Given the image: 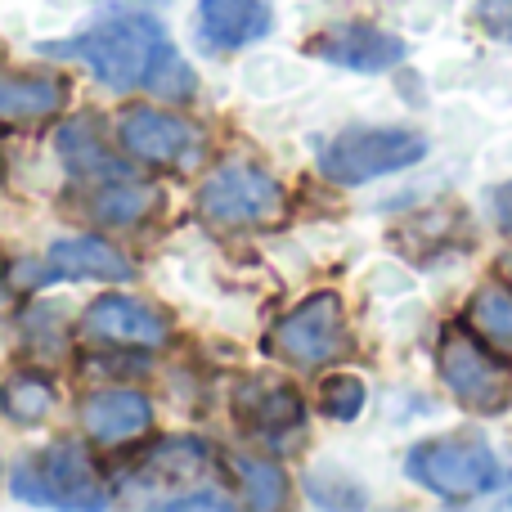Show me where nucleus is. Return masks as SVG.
I'll return each instance as SVG.
<instances>
[{
    "label": "nucleus",
    "instance_id": "obj_15",
    "mask_svg": "<svg viewBox=\"0 0 512 512\" xmlns=\"http://www.w3.org/2000/svg\"><path fill=\"white\" fill-rule=\"evenodd\" d=\"M234 405H239L243 423H248L252 432L270 436V441H279L283 432H297L301 418H306V414H301L297 391L274 387V382H248V387H239Z\"/></svg>",
    "mask_w": 512,
    "mask_h": 512
},
{
    "label": "nucleus",
    "instance_id": "obj_25",
    "mask_svg": "<svg viewBox=\"0 0 512 512\" xmlns=\"http://www.w3.org/2000/svg\"><path fill=\"white\" fill-rule=\"evenodd\" d=\"M0 167H5V158H0Z\"/></svg>",
    "mask_w": 512,
    "mask_h": 512
},
{
    "label": "nucleus",
    "instance_id": "obj_14",
    "mask_svg": "<svg viewBox=\"0 0 512 512\" xmlns=\"http://www.w3.org/2000/svg\"><path fill=\"white\" fill-rule=\"evenodd\" d=\"M203 41L216 50H239L270 32V5L265 0H203Z\"/></svg>",
    "mask_w": 512,
    "mask_h": 512
},
{
    "label": "nucleus",
    "instance_id": "obj_16",
    "mask_svg": "<svg viewBox=\"0 0 512 512\" xmlns=\"http://www.w3.org/2000/svg\"><path fill=\"white\" fill-rule=\"evenodd\" d=\"M212 468V450H207L203 441H189V436H180V441H162L158 450L149 454V463H144V472H149L153 481H162V486H185V481H198L203 472Z\"/></svg>",
    "mask_w": 512,
    "mask_h": 512
},
{
    "label": "nucleus",
    "instance_id": "obj_12",
    "mask_svg": "<svg viewBox=\"0 0 512 512\" xmlns=\"http://www.w3.org/2000/svg\"><path fill=\"white\" fill-rule=\"evenodd\" d=\"M68 99L59 77L41 72H0V126H32L54 117Z\"/></svg>",
    "mask_w": 512,
    "mask_h": 512
},
{
    "label": "nucleus",
    "instance_id": "obj_5",
    "mask_svg": "<svg viewBox=\"0 0 512 512\" xmlns=\"http://www.w3.org/2000/svg\"><path fill=\"white\" fill-rule=\"evenodd\" d=\"M14 495L27 499V504H50V508H104L108 504L90 459L81 450H72V445H54V450L36 454L32 463H23L14 472Z\"/></svg>",
    "mask_w": 512,
    "mask_h": 512
},
{
    "label": "nucleus",
    "instance_id": "obj_10",
    "mask_svg": "<svg viewBox=\"0 0 512 512\" xmlns=\"http://www.w3.org/2000/svg\"><path fill=\"white\" fill-rule=\"evenodd\" d=\"M86 333L99 342H122V346H162L167 342V319L149 310L144 301L131 297H99L86 310Z\"/></svg>",
    "mask_w": 512,
    "mask_h": 512
},
{
    "label": "nucleus",
    "instance_id": "obj_13",
    "mask_svg": "<svg viewBox=\"0 0 512 512\" xmlns=\"http://www.w3.org/2000/svg\"><path fill=\"white\" fill-rule=\"evenodd\" d=\"M41 279H108L126 283L131 279V261L104 239H63L45 256Z\"/></svg>",
    "mask_w": 512,
    "mask_h": 512
},
{
    "label": "nucleus",
    "instance_id": "obj_19",
    "mask_svg": "<svg viewBox=\"0 0 512 512\" xmlns=\"http://www.w3.org/2000/svg\"><path fill=\"white\" fill-rule=\"evenodd\" d=\"M0 409H5L14 423H41L54 409V391L45 378L36 373H14V378L0 387Z\"/></svg>",
    "mask_w": 512,
    "mask_h": 512
},
{
    "label": "nucleus",
    "instance_id": "obj_18",
    "mask_svg": "<svg viewBox=\"0 0 512 512\" xmlns=\"http://www.w3.org/2000/svg\"><path fill=\"white\" fill-rule=\"evenodd\" d=\"M59 149H63V158H68V167L77 171V176H90V180H99V185H108V180H126L122 162H113L104 149H99L95 135L86 131V122L68 126L63 140H59Z\"/></svg>",
    "mask_w": 512,
    "mask_h": 512
},
{
    "label": "nucleus",
    "instance_id": "obj_2",
    "mask_svg": "<svg viewBox=\"0 0 512 512\" xmlns=\"http://www.w3.org/2000/svg\"><path fill=\"white\" fill-rule=\"evenodd\" d=\"M270 351L297 369H324V364L342 360L351 351V337H346V315L337 292H315L292 315H283L270 333Z\"/></svg>",
    "mask_w": 512,
    "mask_h": 512
},
{
    "label": "nucleus",
    "instance_id": "obj_11",
    "mask_svg": "<svg viewBox=\"0 0 512 512\" xmlns=\"http://www.w3.org/2000/svg\"><path fill=\"white\" fill-rule=\"evenodd\" d=\"M81 423H86L90 441L99 445H122L149 432L153 409L140 391H99L81 405Z\"/></svg>",
    "mask_w": 512,
    "mask_h": 512
},
{
    "label": "nucleus",
    "instance_id": "obj_20",
    "mask_svg": "<svg viewBox=\"0 0 512 512\" xmlns=\"http://www.w3.org/2000/svg\"><path fill=\"white\" fill-rule=\"evenodd\" d=\"M472 324L490 346L512 355V292L504 288H481L472 297Z\"/></svg>",
    "mask_w": 512,
    "mask_h": 512
},
{
    "label": "nucleus",
    "instance_id": "obj_3",
    "mask_svg": "<svg viewBox=\"0 0 512 512\" xmlns=\"http://www.w3.org/2000/svg\"><path fill=\"white\" fill-rule=\"evenodd\" d=\"M409 477L441 499H477L499 486V463L477 441H427L409 454Z\"/></svg>",
    "mask_w": 512,
    "mask_h": 512
},
{
    "label": "nucleus",
    "instance_id": "obj_1",
    "mask_svg": "<svg viewBox=\"0 0 512 512\" xmlns=\"http://www.w3.org/2000/svg\"><path fill=\"white\" fill-rule=\"evenodd\" d=\"M68 50L77 59H86L90 72L99 81H108L113 90H135V86H149L153 63L167 50V36H162V27L153 18L113 14L90 27L86 36H77Z\"/></svg>",
    "mask_w": 512,
    "mask_h": 512
},
{
    "label": "nucleus",
    "instance_id": "obj_4",
    "mask_svg": "<svg viewBox=\"0 0 512 512\" xmlns=\"http://www.w3.org/2000/svg\"><path fill=\"white\" fill-rule=\"evenodd\" d=\"M427 153V140L414 131H346L324 149L319 167L337 185H364V180L391 176L400 167H414Z\"/></svg>",
    "mask_w": 512,
    "mask_h": 512
},
{
    "label": "nucleus",
    "instance_id": "obj_6",
    "mask_svg": "<svg viewBox=\"0 0 512 512\" xmlns=\"http://www.w3.org/2000/svg\"><path fill=\"white\" fill-rule=\"evenodd\" d=\"M288 212V198L265 171L256 167H225L203 185V216L221 230L243 225H274Z\"/></svg>",
    "mask_w": 512,
    "mask_h": 512
},
{
    "label": "nucleus",
    "instance_id": "obj_7",
    "mask_svg": "<svg viewBox=\"0 0 512 512\" xmlns=\"http://www.w3.org/2000/svg\"><path fill=\"white\" fill-rule=\"evenodd\" d=\"M441 378L477 414H499L512 405V373L459 328L441 337Z\"/></svg>",
    "mask_w": 512,
    "mask_h": 512
},
{
    "label": "nucleus",
    "instance_id": "obj_22",
    "mask_svg": "<svg viewBox=\"0 0 512 512\" xmlns=\"http://www.w3.org/2000/svg\"><path fill=\"white\" fill-rule=\"evenodd\" d=\"M319 405H324L328 418H337V423H351V418L364 409V382L360 378H328Z\"/></svg>",
    "mask_w": 512,
    "mask_h": 512
},
{
    "label": "nucleus",
    "instance_id": "obj_9",
    "mask_svg": "<svg viewBox=\"0 0 512 512\" xmlns=\"http://www.w3.org/2000/svg\"><path fill=\"white\" fill-rule=\"evenodd\" d=\"M310 54L337 63V68H355V72H387L405 59V41L391 32H378L369 23H351L337 27V32H324L310 41Z\"/></svg>",
    "mask_w": 512,
    "mask_h": 512
},
{
    "label": "nucleus",
    "instance_id": "obj_17",
    "mask_svg": "<svg viewBox=\"0 0 512 512\" xmlns=\"http://www.w3.org/2000/svg\"><path fill=\"white\" fill-rule=\"evenodd\" d=\"M153 207H158V189L135 185V180L126 176V180H108V185H99L90 212L108 225H131V221H140V216H149Z\"/></svg>",
    "mask_w": 512,
    "mask_h": 512
},
{
    "label": "nucleus",
    "instance_id": "obj_24",
    "mask_svg": "<svg viewBox=\"0 0 512 512\" xmlns=\"http://www.w3.org/2000/svg\"><path fill=\"white\" fill-rule=\"evenodd\" d=\"M499 221H504V230H512V185L499 189Z\"/></svg>",
    "mask_w": 512,
    "mask_h": 512
},
{
    "label": "nucleus",
    "instance_id": "obj_21",
    "mask_svg": "<svg viewBox=\"0 0 512 512\" xmlns=\"http://www.w3.org/2000/svg\"><path fill=\"white\" fill-rule=\"evenodd\" d=\"M234 468H239L243 486H248V504L252 508H279L283 504V490H288V481H283V472L274 468V463L265 459H234Z\"/></svg>",
    "mask_w": 512,
    "mask_h": 512
},
{
    "label": "nucleus",
    "instance_id": "obj_23",
    "mask_svg": "<svg viewBox=\"0 0 512 512\" xmlns=\"http://www.w3.org/2000/svg\"><path fill=\"white\" fill-rule=\"evenodd\" d=\"M477 23L486 27V32L512 41V0H481V5H477Z\"/></svg>",
    "mask_w": 512,
    "mask_h": 512
},
{
    "label": "nucleus",
    "instance_id": "obj_8",
    "mask_svg": "<svg viewBox=\"0 0 512 512\" xmlns=\"http://www.w3.org/2000/svg\"><path fill=\"white\" fill-rule=\"evenodd\" d=\"M117 140L131 158L153 162V167H185L198 149L194 126L176 122L171 113H158V108H126L117 117Z\"/></svg>",
    "mask_w": 512,
    "mask_h": 512
}]
</instances>
